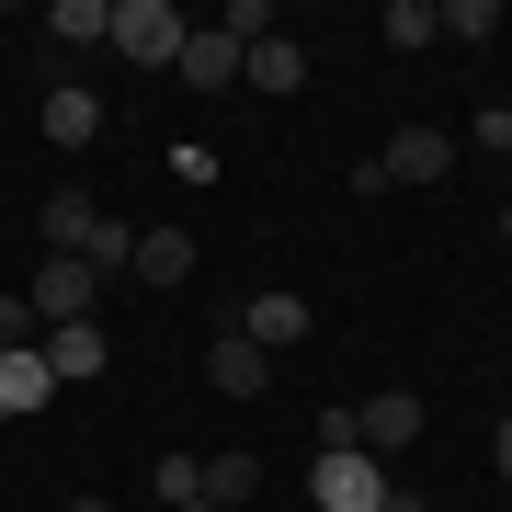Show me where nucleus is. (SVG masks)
<instances>
[{
    "mask_svg": "<svg viewBox=\"0 0 512 512\" xmlns=\"http://www.w3.org/2000/svg\"><path fill=\"white\" fill-rule=\"evenodd\" d=\"M183 35H194V23L183 12H171V0H114V57H137V69H183Z\"/></svg>",
    "mask_w": 512,
    "mask_h": 512,
    "instance_id": "1",
    "label": "nucleus"
},
{
    "mask_svg": "<svg viewBox=\"0 0 512 512\" xmlns=\"http://www.w3.org/2000/svg\"><path fill=\"white\" fill-rule=\"evenodd\" d=\"M35 353H46V376H57V387H92V376L114 365L103 319H46V330H35Z\"/></svg>",
    "mask_w": 512,
    "mask_h": 512,
    "instance_id": "2",
    "label": "nucleus"
},
{
    "mask_svg": "<svg viewBox=\"0 0 512 512\" xmlns=\"http://www.w3.org/2000/svg\"><path fill=\"white\" fill-rule=\"evenodd\" d=\"M308 501L319 512H387V467L376 456H319L308 467Z\"/></svg>",
    "mask_w": 512,
    "mask_h": 512,
    "instance_id": "3",
    "label": "nucleus"
},
{
    "mask_svg": "<svg viewBox=\"0 0 512 512\" xmlns=\"http://www.w3.org/2000/svg\"><path fill=\"white\" fill-rule=\"evenodd\" d=\"M444 171H456V137L444 126H399L376 148V183H444Z\"/></svg>",
    "mask_w": 512,
    "mask_h": 512,
    "instance_id": "4",
    "label": "nucleus"
},
{
    "mask_svg": "<svg viewBox=\"0 0 512 512\" xmlns=\"http://www.w3.org/2000/svg\"><path fill=\"white\" fill-rule=\"evenodd\" d=\"M103 217H114V205H92L80 183L35 205V228H46V251H57V262H92V239H103Z\"/></svg>",
    "mask_w": 512,
    "mask_h": 512,
    "instance_id": "5",
    "label": "nucleus"
},
{
    "mask_svg": "<svg viewBox=\"0 0 512 512\" xmlns=\"http://www.w3.org/2000/svg\"><path fill=\"white\" fill-rule=\"evenodd\" d=\"M205 387H217V399H262V387H274V353L217 330V342H205Z\"/></svg>",
    "mask_w": 512,
    "mask_h": 512,
    "instance_id": "6",
    "label": "nucleus"
},
{
    "mask_svg": "<svg viewBox=\"0 0 512 512\" xmlns=\"http://www.w3.org/2000/svg\"><path fill=\"white\" fill-rule=\"evenodd\" d=\"M92 285H103L92 262H57V251H46L35 285H23V296H35V330H46V319H92Z\"/></svg>",
    "mask_w": 512,
    "mask_h": 512,
    "instance_id": "7",
    "label": "nucleus"
},
{
    "mask_svg": "<svg viewBox=\"0 0 512 512\" xmlns=\"http://www.w3.org/2000/svg\"><path fill=\"white\" fill-rule=\"evenodd\" d=\"M239 342H262V353H296V342H308V296H285V285H262L251 308H239Z\"/></svg>",
    "mask_w": 512,
    "mask_h": 512,
    "instance_id": "8",
    "label": "nucleus"
},
{
    "mask_svg": "<svg viewBox=\"0 0 512 512\" xmlns=\"http://www.w3.org/2000/svg\"><path fill=\"white\" fill-rule=\"evenodd\" d=\"M239 57H251L239 35H217V23H194V35H183V92H228V80H239Z\"/></svg>",
    "mask_w": 512,
    "mask_h": 512,
    "instance_id": "9",
    "label": "nucleus"
},
{
    "mask_svg": "<svg viewBox=\"0 0 512 512\" xmlns=\"http://www.w3.org/2000/svg\"><path fill=\"white\" fill-rule=\"evenodd\" d=\"M353 421H365V456H399V444H421V399H410V387H376Z\"/></svg>",
    "mask_w": 512,
    "mask_h": 512,
    "instance_id": "10",
    "label": "nucleus"
},
{
    "mask_svg": "<svg viewBox=\"0 0 512 512\" xmlns=\"http://www.w3.org/2000/svg\"><path fill=\"white\" fill-rule=\"evenodd\" d=\"M239 80H251V92H274V103L308 92V46H296V35H262L251 57H239Z\"/></svg>",
    "mask_w": 512,
    "mask_h": 512,
    "instance_id": "11",
    "label": "nucleus"
},
{
    "mask_svg": "<svg viewBox=\"0 0 512 512\" xmlns=\"http://www.w3.org/2000/svg\"><path fill=\"white\" fill-rule=\"evenodd\" d=\"M137 285H194V228H137Z\"/></svg>",
    "mask_w": 512,
    "mask_h": 512,
    "instance_id": "12",
    "label": "nucleus"
},
{
    "mask_svg": "<svg viewBox=\"0 0 512 512\" xmlns=\"http://www.w3.org/2000/svg\"><path fill=\"white\" fill-rule=\"evenodd\" d=\"M103 126H114V114H103L92 92H80V80H57V92H46V137H57V148H92Z\"/></svg>",
    "mask_w": 512,
    "mask_h": 512,
    "instance_id": "13",
    "label": "nucleus"
},
{
    "mask_svg": "<svg viewBox=\"0 0 512 512\" xmlns=\"http://www.w3.org/2000/svg\"><path fill=\"white\" fill-rule=\"evenodd\" d=\"M57 399V376H46V353L23 342V353H0V410H46Z\"/></svg>",
    "mask_w": 512,
    "mask_h": 512,
    "instance_id": "14",
    "label": "nucleus"
},
{
    "mask_svg": "<svg viewBox=\"0 0 512 512\" xmlns=\"http://www.w3.org/2000/svg\"><path fill=\"white\" fill-rule=\"evenodd\" d=\"M114 35V0H57L46 12V46H103Z\"/></svg>",
    "mask_w": 512,
    "mask_h": 512,
    "instance_id": "15",
    "label": "nucleus"
},
{
    "mask_svg": "<svg viewBox=\"0 0 512 512\" xmlns=\"http://www.w3.org/2000/svg\"><path fill=\"white\" fill-rule=\"evenodd\" d=\"M376 35L399 46V57H421V46L444 35V12H433V0H387V12H376Z\"/></svg>",
    "mask_w": 512,
    "mask_h": 512,
    "instance_id": "16",
    "label": "nucleus"
},
{
    "mask_svg": "<svg viewBox=\"0 0 512 512\" xmlns=\"http://www.w3.org/2000/svg\"><path fill=\"white\" fill-rule=\"evenodd\" d=\"M205 501H217V512L262 501V456H205Z\"/></svg>",
    "mask_w": 512,
    "mask_h": 512,
    "instance_id": "17",
    "label": "nucleus"
},
{
    "mask_svg": "<svg viewBox=\"0 0 512 512\" xmlns=\"http://www.w3.org/2000/svg\"><path fill=\"white\" fill-rule=\"evenodd\" d=\"M433 12H444L456 46H490V35H501V0H433Z\"/></svg>",
    "mask_w": 512,
    "mask_h": 512,
    "instance_id": "18",
    "label": "nucleus"
},
{
    "mask_svg": "<svg viewBox=\"0 0 512 512\" xmlns=\"http://www.w3.org/2000/svg\"><path fill=\"white\" fill-rule=\"evenodd\" d=\"M148 490H160V512H171V501H205V456H160Z\"/></svg>",
    "mask_w": 512,
    "mask_h": 512,
    "instance_id": "19",
    "label": "nucleus"
},
{
    "mask_svg": "<svg viewBox=\"0 0 512 512\" xmlns=\"http://www.w3.org/2000/svg\"><path fill=\"white\" fill-rule=\"evenodd\" d=\"M319 456H365V421H353V399L319 410Z\"/></svg>",
    "mask_w": 512,
    "mask_h": 512,
    "instance_id": "20",
    "label": "nucleus"
},
{
    "mask_svg": "<svg viewBox=\"0 0 512 512\" xmlns=\"http://www.w3.org/2000/svg\"><path fill=\"white\" fill-rule=\"evenodd\" d=\"M23 342H35V296H12V285H0V353H23Z\"/></svg>",
    "mask_w": 512,
    "mask_h": 512,
    "instance_id": "21",
    "label": "nucleus"
},
{
    "mask_svg": "<svg viewBox=\"0 0 512 512\" xmlns=\"http://www.w3.org/2000/svg\"><path fill=\"white\" fill-rule=\"evenodd\" d=\"M57 512H114V501H103V490H69V501H57Z\"/></svg>",
    "mask_w": 512,
    "mask_h": 512,
    "instance_id": "22",
    "label": "nucleus"
},
{
    "mask_svg": "<svg viewBox=\"0 0 512 512\" xmlns=\"http://www.w3.org/2000/svg\"><path fill=\"white\" fill-rule=\"evenodd\" d=\"M387 512H433V501H421V490H387Z\"/></svg>",
    "mask_w": 512,
    "mask_h": 512,
    "instance_id": "23",
    "label": "nucleus"
},
{
    "mask_svg": "<svg viewBox=\"0 0 512 512\" xmlns=\"http://www.w3.org/2000/svg\"><path fill=\"white\" fill-rule=\"evenodd\" d=\"M490 456H501V478H512V410H501V444H490Z\"/></svg>",
    "mask_w": 512,
    "mask_h": 512,
    "instance_id": "24",
    "label": "nucleus"
},
{
    "mask_svg": "<svg viewBox=\"0 0 512 512\" xmlns=\"http://www.w3.org/2000/svg\"><path fill=\"white\" fill-rule=\"evenodd\" d=\"M490 228H501V251H512V205H501V217H490Z\"/></svg>",
    "mask_w": 512,
    "mask_h": 512,
    "instance_id": "25",
    "label": "nucleus"
},
{
    "mask_svg": "<svg viewBox=\"0 0 512 512\" xmlns=\"http://www.w3.org/2000/svg\"><path fill=\"white\" fill-rule=\"evenodd\" d=\"M171 512H217V501H171Z\"/></svg>",
    "mask_w": 512,
    "mask_h": 512,
    "instance_id": "26",
    "label": "nucleus"
},
{
    "mask_svg": "<svg viewBox=\"0 0 512 512\" xmlns=\"http://www.w3.org/2000/svg\"><path fill=\"white\" fill-rule=\"evenodd\" d=\"M501 171H512V148H501Z\"/></svg>",
    "mask_w": 512,
    "mask_h": 512,
    "instance_id": "27",
    "label": "nucleus"
}]
</instances>
